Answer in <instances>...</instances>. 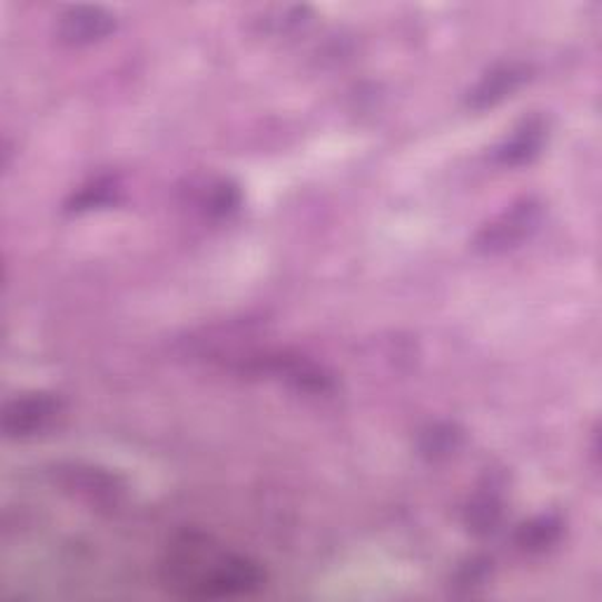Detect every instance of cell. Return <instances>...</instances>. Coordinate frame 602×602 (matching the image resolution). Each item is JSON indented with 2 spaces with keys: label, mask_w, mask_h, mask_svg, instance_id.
I'll use <instances>...</instances> for the list:
<instances>
[{
  "label": "cell",
  "mask_w": 602,
  "mask_h": 602,
  "mask_svg": "<svg viewBox=\"0 0 602 602\" xmlns=\"http://www.w3.org/2000/svg\"><path fill=\"white\" fill-rule=\"evenodd\" d=\"M544 122L539 118L525 120L500 149H496V160L502 165H525L530 162L544 147Z\"/></svg>",
  "instance_id": "8992f818"
},
{
  "label": "cell",
  "mask_w": 602,
  "mask_h": 602,
  "mask_svg": "<svg viewBox=\"0 0 602 602\" xmlns=\"http://www.w3.org/2000/svg\"><path fill=\"white\" fill-rule=\"evenodd\" d=\"M168 581L172 591L186 598H234L259 591L266 574L243 555L186 544L170 557Z\"/></svg>",
  "instance_id": "6da1fadb"
},
{
  "label": "cell",
  "mask_w": 602,
  "mask_h": 602,
  "mask_svg": "<svg viewBox=\"0 0 602 602\" xmlns=\"http://www.w3.org/2000/svg\"><path fill=\"white\" fill-rule=\"evenodd\" d=\"M527 78V69L521 65H504L492 69L477 86L468 92L471 109H487L502 101L506 95L521 88V82Z\"/></svg>",
  "instance_id": "5b68a950"
},
{
  "label": "cell",
  "mask_w": 602,
  "mask_h": 602,
  "mask_svg": "<svg viewBox=\"0 0 602 602\" xmlns=\"http://www.w3.org/2000/svg\"><path fill=\"white\" fill-rule=\"evenodd\" d=\"M116 29V17L99 6L67 8L57 19V36L69 46H90Z\"/></svg>",
  "instance_id": "277c9868"
},
{
  "label": "cell",
  "mask_w": 602,
  "mask_h": 602,
  "mask_svg": "<svg viewBox=\"0 0 602 602\" xmlns=\"http://www.w3.org/2000/svg\"><path fill=\"white\" fill-rule=\"evenodd\" d=\"M460 438V433H454L450 426L433 428L424 438V452L428 454H445L454 450V441Z\"/></svg>",
  "instance_id": "30bf717a"
},
{
  "label": "cell",
  "mask_w": 602,
  "mask_h": 602,
  "mask_svg": "<svg viewBox=\"0 0 602 602\" xmlns=\"http://www.w3.org/2000/svg\"><path fill=\"white\" fill-rule=\"evenodd\" d=\"M238 205H240L238 186L228 184V181H219L213 186L210 198H207V213L215 215V217H226V215H231Z\"/></svg>",
  "instance_id": "9c48e42d"
},
{
  "label": "cell",
  "mask_w": 602,
  "mask_h": 602,
  "mask_svg": "<svg viewBox=\"0 0 602 602\" xmlns=\"http://www.w3.org/2000/svg\"><path fill=\"white\" fill-rule=\"evenodd\" d=\"M542 224V207L534 200H523L511 210L490 221L475 238V247L487 255H500L527 240Z\"/></svg>",
  "instance_id": "7a4b0ae2"
},
{
  "label": "cell",
  "mask_w": 602,
  "mask_h": 602,
  "mask_svg": "<svg viewBox=\"0 0 602 602\" xmlns=\"http://www.w3.org/2000/svg\"><path fill=\"white\" fill-rule=\"evenodd\" d=\"M116 184L111 179H97L86 186L78 196L71 200V210H92V207H103L116 198Z\"/></svg>",
  "instance_id": "ba28073f"
},
{
  "label": "cell",
  "mask_w": 602,
  "mask_h": 602,
  "mask_svg": "<svg viewBox=\"0 0 602 602\" xmlns=\"http://www.w3.org/2000/svg\"><path fill=\"white\" fill-rule=\"evenodd\" d=\"M560 534H563V523L555 515H539L517 532V544L523 551L542 553L557 542Z\"/></svg>",
  "instance_id": "52a82bcc"
},
{
  "label": "cell",
  "mask_w": 602,
  "mask_h": 602,
  "mask_svg": "<svg viewBox=\"0 0 602 602\" xmlns=\"http://www.w3.org/2000/svg\"><path fill=\"white\" fill-rule=\"evenodd\" d=\"M61 403L50 393H31L6 405L3 431L8 438H31L48 431L59 417Z\"/></svg>",
  "instance_id": "3957f363"
}]
</instances>
